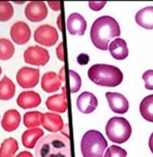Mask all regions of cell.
I'll return each instance as SVG.
<instances>
[{"label":"cell","instance_id":"cell-1","mask_svg":"<svg viewBox=\"0 0 153 157\" xmlns=\"http://www.w3.org/2000/svg\"><path fill=\"white\" fill-rule=\"evenodd\" d=\"M120 27L115 19L103 16L96 19L91 29V39L93 44L100 50L109 49V43L114 37L120 36Z\"/></svg>","mask_w":153,"mask_h":157},{"label":"cell","instance_id":"cell-2","mask_svg":"<svg viewBox=\"0 0 153 157\" xmlns=\"http://www.w3.org/2000/svg\"><path fill=\"white\" fill-rule=\"evenodd\" d=\"M35 157H71L68 138L57 133L46 136L37 144Z\"/></svg>","mask_w":153,"mask_h":157},{"label":"cell","instance_id":"cell-3","mask_svg":"<svg viewBox=\"0 0 153 157\" xmlns=\"http://www.w3.org/2000/svg\"><path fill=\"white\" fill-rule=\"evenodd\" d=\"M89 78L101 86L116 87L123 79V74L116 66L106 64H96L91 66L87 72Z\"/></svg>","mask_w":153,"mask_h":157},{"label":"cell","instance_id":"cell-4","mask_svg":"<svg viewBox=\"0 0 153 157\" xmlns=\"http://www.w3.org/2000/svg\"><path fill=\"white\" fill-rule=\"evenodd\" d=\"M107 146V141L103 134L94 129L85 132L80 143L84 157H103V152Z\"/></svg>","mask_w":153,"mask_h":157},{"label":"cell","instance_id":"cell-5","mask_svg":"<svg viewBox=\"0 0 153 157\" xmlns=\"http://www.w3.org/2000/svg\"><path fill=\"white\" fill-rule=\"evenodd\" d=\"M106 134L110 141L122 144L131 136L132 126L125 118L114 116L107 122Z\"/></svg>","mask_w":153,"mask_h":157},{"label":"cell","instance_id":"cell-6","mask_svg":"<svg viewBox=\"0 0 153 157\" xmlns=\"http://www.w3.org/2000/svg\"><path fill=\"white\" fill-rule=\"evenodd\" d=\"M58 39L59 36L56 29L48 24L37 27L34 33V41L47 47L55 46Z\"/></svg>","mask_w":153,"mask_h":157},{"label":"cell","instance_id":"cell-7","mask_svg":"<svg viewBox=\"0 0 153 157\" xmlns=\"http://www.w3.org/2000/svg\"><path fill=\"white\" fill-rule=\"evenodd\" d=\"M39 69L28 66L21 68L16 74V81L23 89L34 88L39 82Z\"/></svg>","mask_w":153,"mask_h":157},{"label":"cell","instance_id":"cell-8","mask_svg":"<svg viewBox=\"0 0 153 157\" xmlns=\"http://www.w3.org/2000/svg\"><path fill=\"white\" fill-rule=\"evenodd\" d=\"M24 59L26 63L33 66H44L50 59L48 51L38 46H30L24 52Z\"/></svg>","mask_w":153,"mask_h":157},{"label":"cell","instance_id":"cell-9","mask_svg":"<svg viewBox=\"0 0 153 157\" xmlns=\"http://www.w3.org/2000/svg\"><path fill=\"white\" fill-rule=\"evenodd\" d=\"M31 33L29 26L23 21H18L10 28V36L16 44L25 45L31 39Z\"/></svg>","mask_w":153,"mask_h":157},{"label":"cell","instance_id":"cell-10","mask_svg":"<svg viewBox=\"0 0 153 157\" xmlns=\"http://www.w3.org/2000/svg\"><path fill=\"white\" fill-rule=\"evenodd\" d=\"M48 13L44 2H31L25 9V17L31 22H39L46 19Z\"/></svg>","mask_w":153,"mask_h":157},{"label":"cell","instance_id":"cell-11","mask_svg":"<svg viewBox=\"0 0 153 157\" xmlns=\"http://www.w3.org/2000/svg\"><path fill=\"white\" fill-rule=\"evenodd\" d=\"M106 97L109 108L113 113L125 114L129 110V102L123 95L118 93L108 92L106 93Z\"/></svg>","mask_w":153,"mask_h":157},{"label":"cell","instance_id":"cell-12","mask_svg":"<svg viewBox=\"0 0 153 157\" xmlns=\"http://www.w3.org/2000/svg\"><path fill=\"white\" fill-rule=\"evenodd\" d=\"M47 108L51 111L64 113L67 109V87L64 85L62 86L61 94H56L49 96L45 102Z\"/></svg>","mask_w":153,"mask_h":157},{"label":"cell","instance_id":"cell-13","mask_svg":"<svg viewBox=\"0 0 153 157\" xmlns=\"http://www.w3.org/2000/svg\"><path fill=\"white\" fill-rule=\"evenodd\" d=\"M98 100L93 93L84 92L76 99V106L84 114H90L97 109Z\"/></svg>","mask_w":153,"mask_h":157},{"label":"cell","instance_id":"cell-14","mask_svg":"<svg viewBox=\"0 0 153 157\" xmlns=\"http://www.w3.org/2000/svg\"><path fill=\"white\" fill-rule=\"evenodd\" d=\"M67 27L70 35L83 36L87 29V22L79 13H73L67 19Z\"/></svg>","mask_w":153,"mask_h":157},{"label":"cell","instance_id":"cell-15","mask_svg":"<svg viewBox=\"0 0 153 157\" xmlns=\"http://www.w3.org/2000/svg\"><path fill=\"white\" fill-rule=\"evenodd\" d=\"M17 105L24 109L36 108L41 104V99L38 93L34 91H24L18 96Z\"/></svg>","mask_w":153,"mask_h":157},{"label":"cell","instance_id":"cell-16","mask_svg":"<svg viewBox=\"0 0 153 157\" xmlns=\"http://www.w3.org/2000/svg\"><path fill=\"white\" fill-rule=\"evenodd\" d=\"M21 123V115L16 109H9L4 113L1 121L2 129L8 132H12L18 129Z\"/></svg>","mask_w":153,"mask_h":157},{"label":"cell","instance_id":"cell-17","mask_svg":"<svg viewBox=\"0 0 153 157\" xmlns=\"http://www.w3.org/2000/svg\"><path fill=\"white\" fill-rule=\"evenodd\" d=\"M41 124L44 129L51 132H57L64 127L62 118L58 114L46 113L42 114Z\"/></svg>","mask_w":153,"mask_h":157},{"label":"cell","instance_id":"cell-18","mask_svg":"<svg viewBox=\"0 0 153 157\" xmlns=\"http://www.w3.org/2000/svg\"><path fill=\"white\" fill-rule=\"evenodd\" d=\"M62 81L59 75L54 72H46L41 78V86L42 90L46 93H54L61 88Z\"/></svg>","mask_w":153,"mask_h":157},{"label":"cell","instance_id":"cell-19","mask_svg":"<svg viewBox=\"0 0 153 157\" xmlns=\"http://www.w3.org/2000/svg\"><path fill=\"white\" fill-rule=\"evenodd\" d=\"M109 50L111 56L115 59L123 60L128 56L129 49L127 44L124 39L117 38L110 43Z\"/></svg>","mask_w":153,"mask_h":157},{"label":"cell","instance_id":"cell-20","mask_svg":"<svg viewBox=\"0 0 153 157\" xmlns=\"http://www.w3.org/2000/svg\"><path fill=\"white\" fill-rule=\"evenodd\" d=\"M136 23L146 29H153V6H147L136 15Z\"/></svg>","mask_w":153,"mask_h":157},{"label":"cell","instance_id":"cell-21","mask_svg":"<svg viewBox=\"0 0 153 157\" xmlns=\"http://www.w3.org/2000/svg\"><path fill=\"white\" fill-rule=\"evenodd\" d=\"M44 135V131L40 128H32L25 131L22 136L23 146L28 149H33L36 143Z\"/></svg>","mask_w":153,"mask_h":157},{"label":"cell","instance_id":"cell-22","mask_svg":"<svg viewBox=\"0 0 153 157\" xmlns=\"http://www.w3.org/2000/svg\"><path fill=\"white\" fill-rule=\"evenodd\" d=\"M16 94V85L6 75L0 80V100L8 101Z\"/></svg>","mask_w":153,"mask_h":157},{"label":"cell","instance_id":"cell-23","mask_svg":"<svg viewBox=\"0 0 153 157\" xmlns=\"http://www.w3.org/2000/svg\"><path fill=\"white\" fill-rule=\"evenodd\" d=\"M19 149V143L14 138L5 139L0 146V157H13Z\"/></svg>","mask_w":153,"mask_h":157},{"label":"cell","instance_id":"cell-24","mask_svg":"<svg viewBox=\"0 0 153 157\" xmlns=\"http://www.w3.org/2000/svg\"><path fill=\"white\" fill-rule=\"evenodd\" d=\"M139 112L146 121L153 123V94L142 99L139 105Z\"/></svg>","mask_w":153,"mask_h":157},{"label":"cell","instance_id":"cell-25","mask_svg":"<svg viewBox=\"0 0 153 157\" xmlns=\"http://www.w3.org/2000/svg\"><path fill=\"white\" fill-rule=\"evenodd\" d=\"M15 46L6 38H0V60L6 61L14 56Z\"/></svg>","mask_w":153,"mask_h":157},{"label":"cell","instance_id":"cell-26","mask_svg":"<svg viewBox=\"0 0 153 157\" xmlns=\"http://www.w3.org/2000/svg\"><path fill=\"white\" fill-rule=\"evenodd\" d=\"M42 113L38 111H31L25 113L23 116V123L25 127L34 128L41 124Z\"/></svg>","mask_w":153,"mask_h":157},{"label":"cell","instance_id":"cell-27","mask_svg":"<svg viewBox=\"0 0 153 157\" xmlns=\"http://www.w3.org/2000/svg\"><path fill=\"white\" fill-rule=\"evenodd\" d=\"M14 13V8L12 3L5 1H0V22H5L10 20Z\"/></svg>","mask_w":153,"mask_h":157},{"label":"cell","instance_id":"cell-28","mask_svg":"<svg viewBox=\"0 0 153 157\" xmlns=\"http://www.w3.org/2000/svg\"><path fill=\"white\" fill-rule=\"evenodd\" d=\"M68 75L69 79H70V92L72 93L78 92L81 86V78H80V75L71 69L68 71Z\"/></svg>","mask_w":153,"mask_h":157},{"label":"cell","instance_id":"cell-29","mask_svg":"<svg viewBox=\"0 0 153 157\" xmlns=\"http://www.w3.org/2000/svg\"><path fill=\"white\" fill-rule=\"evenodd\" d=\"M127 152L123 148L113 145L106 151L104 157H126Z\"/></svg>","mask_w":153,"mask_h":157},{"label":"cell","instance_id":"cell-30","mask_svg":"<svg viewBox=\"0 0 153 157\" xmlns=\"http://www.w3.org/2000/svg\"><path fill=\"white\" fill-rule=\"evenodd\" d=\"M142 79L145 82V87L148 90H153V70L146 71L142 75Z\"/></svg>","mask_w":153,"mask_h":157},{"label":"cell","instance_id":"cell-31","mask_svg":"<svg viewBox=\"0 0 153 157\" xmlns=\"http://www.w3.org/2000/svg\"><path fill=\"white\" fill-rule=\"evenodd\" d=\"M89 7L94 11H100L106 5V2H89Z\"/></svg>","mask_w":153,"mask_h":157},{"label":"cell","instance_id":"cell-32","mask_svg":"<svg viewBox=\"0 0 153 157\" xmlns=\"http://www.w3.org/2000/svg\"><path fill=\"white\" fill-rule=\"evenodd\" d=\"M90 58L87 54H80L78 57H77V63L80 64L81 66L86 65L87 63L89 62Z\"/></svg>","mask_w":153,"mask_h":157},{"label":"cell","instance_id":"cell-33","mask_svg":"<svg viewBox=\"0 0 153 157\" xmlns=\"http://www.w3.org/2000/svg\"><path fill=\"white\" fill-rule=\"evenodd\" d=\"M57 56L61 61H64V53H63V43H61L56 49Z\"/></svg>","mask_w":153,"mask_h":157},{"label":"cell","instance_id":"cell-34","mask_svg":"<svg viewBox=\"0 0 153 157\" xmlns=\"http://www.w3.org/2000/svg\"><path fill=\"white\" fill-rule=\"evenodd\" d=\"M49 6L54 11H59L61 10V2H48Z\"/></svg>","mask_w":153,"mask_h":157},{"label":"cell","instance_id":"cell-35","mask_svg":"<svg viewBox=\"0 0 153 157\" xmlns=\"http://www.w3.org/2000/svg\"><path fill=\"white\" fill-rule=\"evenodd\" d=\"M16 157H33V155L28 151H22L18 154Z\"/></svg>","mask_w":153,"mask_h":157},{"label":"cell","instance_id":"cell-36","mask_svg":"<svg viewBox=\"0 0 153 157\" xmlns=\"http://www.w3.org/2000/svg\"><path fill=\"white\" fill-rule=\"evenodd\" d=\"M59 77L61 79V81H62V82H64V83H65V67H64V66H63V67L61 68V71H60Z\"/></svg>","mask_w":153,"mask_h":157},{"label":"cell","instance_id":"cell-37","mask_svg":"<svg viewBox=\"0 0 153 157\" xmlns=\"http://www.w3.org/2000/svg\"><path fill=\"white\" fill-rule=\"evenodd\" d=\"M148 146H149V149L151 150V152L153 153V132L150 136L149 140H148Z\"/></svg>","mask_w":153,"mask_h":157},{"label":"cell","instance_id":"cell-38","mask_svg":"<svg viewBox=\"0 0 153 157\" xmlns=\"http://www.w3.org/2000/svg\"><path fill=\"white\" fill-rule=\"evenodd\" d=\"M60 23H61V15H60L59 17L58 18V25H59V29H60V30L61 31V25H60Z\"/></svg>","mask_w":153,"mask_h":157},{"label":"cell","instance_id":"cell-39","mask_svg":"<svg viewBox=\"0 0 153 157\" xmlns=\"http://www.w3.org/2000/svg\"><path fill=\"white\" fill-rule=\"evenodd\" d=\"M2 73V67L0 66V76H1Z\"/></svg>","mask_w":153,"mask_h":157}]
</instances>
